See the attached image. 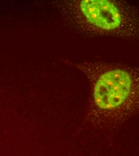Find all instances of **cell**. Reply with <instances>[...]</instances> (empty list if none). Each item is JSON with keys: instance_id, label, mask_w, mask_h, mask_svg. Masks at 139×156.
I'll return each instance as SVG.
<instances>
[{"instance_id": "obj_1", "label": "cell", "mask_w": 139, "mask_h": 156, "mask_svg": "<svg viewBox=\"0 0 139 156\" xmlns=\"http://www.w3.org/2000/svg\"><path fill=\"white\" fill-rule=\"evenodd\" d=\"M88 80L86 120L99 132H111L139 115V66L64 60Z\"/></svg>"}, {"instance_id": "obj_2", "label": "cell", "mask_w": 139, "mask_h": 156, "mask_svg": "<svg viewBox=\"0 0 139 156\" xmlns=\"http://www.w3.org/2000/svg\"><path fill=\"white\" fill-rule=\"evenodd\" d=\"M62 12L83 33L99 37L139 39V9L117 0H76L62 3Z\"/></svg>"}]
</instances>
